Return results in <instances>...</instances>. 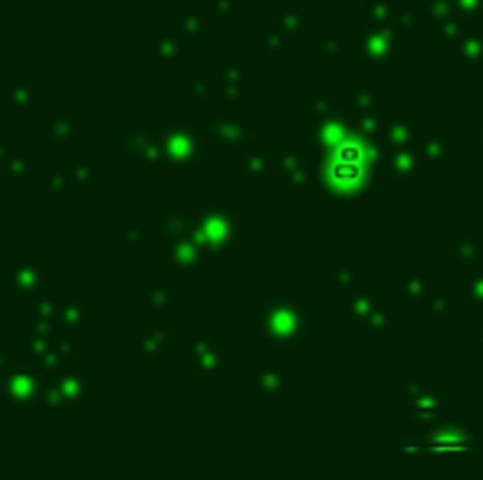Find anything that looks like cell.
<instances>
[{"instance_id": "cell-1", "label": "cell", "mask_w": 483, "mask_h": 480, "mask_svg": "<svg viewBox=\"0 0 483 480\" xmlns=\"http://www.w3.org/2000/svg\"><path fill=\"white\" fill-rule=\"evenodd\" d=\"M365 162H369V148L359 139H343L335 145L329 158H326V174L335 184H355L365 178Z\"/></svg>"}, {"instance_id": "cell-2", "label": "cell", "mask_w": 483, "mask_h": 480, "mask_svg": "<svg viewBox=\"0 0 483 480\" xmlns=\"http://www.w3.org/2000/svg\"><path fill=\"white\" fill-rule=\"evenodd\" d=\"M428 448L434 451V454H457V451H463L470 441H467V434H461V431H451L444 428L441 434H431V438L424 441Z\"/></svg>"}]
</instances>
